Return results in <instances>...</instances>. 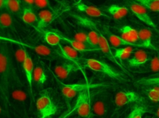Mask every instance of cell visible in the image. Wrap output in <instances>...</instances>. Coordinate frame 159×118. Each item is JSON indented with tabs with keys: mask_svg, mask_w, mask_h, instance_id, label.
<instances>
[{
	"mask_svg": "<svg viewBox=\"0 0 159 118\" xmlns=\"http://www.w3.org/2000/svg\"><path fill=\"white\" fill-rule=\"evenodd\" d=\"M148 97L152 101L159 102V87H155L148 91Z\"/></svg>",
	"mask_w": 159,
	"mask_h": 118,
	"instance_id": "cell-34",
	"label": "cell"
},
{
	"mask_svg": "<svg viewBox=\"0 0 159 118\" xmlns=\"http://www.w3.org/2000/svg\"><path fill=\"white\" fill-rule=\"evenodd\" d=\"M141 99L139 95L134 91H124L116 94L114 103L118 107H121L129 103L139 102L141 100Z\"/></svg>",
	"mask_w": 159,
	"mask_h": 118,
	"instance_id": "cell-9",
	"label": "cell"
},
{
	"mask_svg": "<svg viewBox=\"0 0 159 118\" xmlns=\"http://www.w3.org/2000/svg\"><path fill=\"white\" fill-rule=\"evenodd\" d=\"M149 69L153 72H159V52L151 60Z\"/></svg>",
	"mask_w": 159,
	"mask_h": 118,
	"instance_id": "cell-35",
	"label": "cell"
},
{
	"mask_svg": "<svg viewBox=\"0 0 159 118\" xmlns=\"http://www.w3.org/2000/svg\"><path fill=\"white\" fill-rule=\"evenodd\" d=\"M60 37L61 38V40H63L64 41H66V42L68 43L70 45V46H72L73 48L75 49L76 50L79 51V52H94V51L100 50L98 49L94 48V47H91L88 44L79 42V41L75 39L72 40V39H69V38L61 36V35H60Z\"/></svg>",
	"mask_w": 159,
	"mask_h": 118,
	"instance_id": "cell-17",
	"label": "cell"
},
{
	"mask_svg": "<svg viewBox=\"0 0 159 118\" xmlns=\"http://www.w3.org/2000/svg\"><path fill=\"white\" fill-rule=\"evenodd\" d=\"M90 89L87 88L79 94L75 107L71 113H76L82 117H89L92 113Z\"/></svg>",
	"mask_w": 159,
	"mask_h": 118,
	"instance_id": "cell-4",
	"label": "cell"
},
{
	"mask_svg": "<svg viewBox=\"0 0 159 118\" xmlns=\"http://www.w3.org/2000/svg\"><path fill=\"white\" fill-rule=\"evenodd\" d=\"M23 69L25 72V76L28 82V87H29L30 94L32 97H33V74H34V66L33 60L31 59V56L28 54L26 59L25 60L23 65Z\"/></svg>",
	"mask_w": 159,
	"mask_h": 118,
	"instance_id": "cell-11",
	"label": "cell"
},
{
	"mask_svg": "<svg viewBox=\"0 0 159 118\" xmlns=\"http://www.w3.org/2000/svg\"><path fill=\"white\" fill-rule=\"evenodd\" d=\"M153 12H159V0H133Z\"/></svg>",
	"mask_w": 159,
	"mask_h": 118,
	"instance_id": "cell-26",
	"label": "cell"
},
{
	"mask_svg": "<svg viewBox=\"0 0 159 118\" xmlns=\"http://www.w3.org/2000/svg\"><path fill=\"white\" fill-rule=\"evenodd\" d=\"M45 40L50 46H57L60 43L61 38L60 35L52 32H47L45 34Z\"/></svg>",
	"mask_w": 159,
	"mask_h": 118,
	"instance_id": "cell-28",
	"label": "cell"
},
{
	"mask_svg": "<svg viewBox=\"0 0 159 118\" xmlns=\"http://www.w3.org/2000/svg\"><path fill=\"white\" fill-rule=\"evenodd\" d=\"M55 19L54 12L48 9H43L38 14V28L43 29L46 28Z\"/></svg>",
	"mask_w": 159,
	"mask_h": 118,
	"instance_id": "cell-15",
	"label": "cell"
},
{
	"mask_svg": "<svg viewBox=\"0 0 159 118\" xmlns=\"http://www.w3.org/2000/svg\"><path fill=\"white\" fill-rule=\"evenodd\" d=\"M59 82V87L61 88V90L63 95L66 98L70 99L75 98L76 95L80 93L82 91H84V89L87 88H93L98 87V86H101L102 85H93V84H70V85H66L63 83L61 81H57Z\"/></svg>",
	"mask_w": 159,
	"mask_h": 118,
	"instance_id": "cell-6",
	"label": "cell"
},
{
	"mask_svg": "<svg viewBox=\"0 0 159 118\" xmlns=\"http://www.w3.org/2000/svg\"><path fill=\"white\" fill-rule=\"evenodd\" d=\"M13 25V20L10 12H3L0 15V27L1 29L8 28Z\"/></svg>",
	"mask_w": 159,
	"mask_h": 118,
	"instance_id": "cell-25",
	"label": "cell"
},
{
	"mask_svg": "<svg viewBox=\"0 0 159 118\" xmlns=\"http://www.w3.org/2000/svg\"><path fill=\"white\" fill-rule=\"evenodd\" d=\"M61 51L65 54L67 58L75 60L78 57V51L73 48L72 46H65L61 47Z\"/></svg>",
	"mask_w": 159,
	"mask_h": 118,
	"instance_id": "cell-31",
	"label": "cell"
},
{
	"mask_svg": "<svg viewBox=\"0 0 159 118\" xmlns=\"http://www.w3.org/2000/svg\"><path fill=\"white\" fill-rule=\"evenodd\" d=\"M148 111L147 108L143 106H140V105H136L134 107L131 112L128 116V118H141L144 116V114L148 113Z\"/></svg>",
	"mask_w": 159,
	"mask_h": 118,
	"instance_id": "cell-27",
	"label": "cell"
},
{
	"mask_svg": "<svg viewBox=\"0 0 159 118\" xmlns=\"http://www.w3.org/2000/svg\"><path fill=\"white\" fill-rule=\"evenodd\" d=\"M129 8L131 9L132 12L135 15L136 17H137L139 20L143 22L145 24L148 25L149 26L153 28L154 29L157 30V32H159L158 30L157 29V25H156V24L154 23V21H152L150 17L149 16L147 11V8H146L145 6L139 4L137 2H134L132 0V2L130 3L129 4Z\"/></svg>",
	"mask_w": 159,
	"mask_h": 118,
	"instance_id": "cell-7",
	"label": "cell"
},
{
	"mask_svg": "<svg viewBox=\"0 0 159 118\" xmlns=\"http://www.w3.org/2000/svg\"><path fill=\"white\" fill-rule=\"evenodd\" d=\"M81 2V0H79V1H78V2Z\"/></svg>",
	"mask_w": 159,
	"mask_h": 118,
	"instance_id": "cell-41",
	"label": "cell"
},
{
	"mask_svg": "<svg viewBox=\"0 0 159 118\" xmlns=\"http://www.w3.org/2000/svg\"><path fill=\"white\" fill-rule=\"evenodd\" d=\"M12 81H19V79L15 72L8 45L2 42L0 46V94L6 107L8 106L9 89Z\"/></svg>",
	"mask_w": 159,
	"mask_h": 118,
	"instance_id": "cell-1",
	"label": "cell"
},
{
	"mask_svg": "<svg viewBox=\"0 0 159 118\" xmlns=\"http://www.w3.org/2000/svg\"><path fill=\"white\" fill-rule=\"evenodd\" d=\"M36 106L41 118H48L57 112V107L49 95L43 94L37 99Z\"/></svg>",
	"mask_w": 159,
	"mask_h": 118,
	"instance_id": "cell-5",
	"label": "cell"
},
{
	"mask_svg": "<svg viewBox=\"0 0 159 118\" xmlns=\"http://www.w3.org/2000/svg\"><path fill=\"white\" fill-rule=\"evenodd\" d=\"M23 2L28 6H32L34 5V0H23Z\"/></svg>",
	"mask_w": 159,
	"mask_h": 118,
	"instance_id": "cell-39",
	"label": "cell"
},
{
	"mask_svg": "<svg viewBox=\"0 0 159 118\" xmlns=\"http://www.w3.org/2000/svg\"><path fill=\"white\" fill-rule=\"evenodd\" d=\"M88 43L91 47L100 50L97 47H98V33L96 30L92 28V30L88 33Z\"/></svg>",
	"mask_w": 159,
	"mask_h": 118,
	"instance_id": "cell-29",
	"label": "cell"
},
{
	"mask_svg": "<svg viewBox=\"0 0 159 118\" xmlns=\"http://www.w3.org/2000/svg\"><path fill=\"white\" fill-rule=\"evenodd\" d=\"M157 116L159 117V108H158V111H157Z\"/></svg>",
	"mask_w": 159,
	"mask_h": 118,
	"instance_id": "cell-40",
	"label": "cell"
},
{
	"mask_svg": "<svg viewBox=\"0 0 159 118\" xmlns=\"http://www.w3.org/2000/svg\"><path fill=\"white\" fill-rule=\"evenodd\" d=\"M78 69V65L75 63L67 62L56 66L55 74L60 80H65Z\"/></svg>",
	"mask_w": 159,
	"mask_h": 118,
	"instance_id": "cell-10",
	"label": "cell"
},
{
	"mask_svg": "<svg viewBox=\"0 0 159 118\" xmlns=\"http://www.w3.org/2000/svg\"><path fill=\"white\" fill-rule=\"evenodd\" d=\"M33 80L39 85H43L47 81V75L41 67L37 66L34 68Z\"/></svg>",
	"mask_w": 159,
	"mask_h": 118,
	"instance_id": "cell-24",
	"label": "cell"
},
{
	"mask_svg": "<svg viewBox=\"0 0 159 118\" xmlns=\"http://www.w3.org/2000/svg\"></svg>",
	"mask_w": 159,
	"mask_h": 118,
	"instance_id": "cell-42",
	"label": "cell"
},
{
	"mask_svg": "<svg viewBox=\"0 0 159 118\" xmlns=\"http://www.w3.org/2000/svg\"><path fill=\"white\" fill-rule=\"evenodd\" d=\"M75 39L77 40L79 42L88 44V34L85 33V32H79L75 36Z\"/></svg>",
	"mask_w": 159,
	"mask_h": 118,
	"instance_id": "cell-36",
	"label": "cell"
},
{
	"mask_svg": "<svg viewBox=\"0 0 159 118\" xmlns=\"http://www.w3.org/2000/svg\"><path fill=\"white\" fill-rule=\"evenodd\" d=\"M106 33L108 37V41L112 45L113 47H118L120 46H133V47H144L141 43H132L129 41H127L125 39H123L121 37L116 36V35L111 33L108 30H106Z\"/></svg>",
	"mask_w": 159,
	"mask_h": 118,
	"instance_id": "cell-13",
	"label": "cell"
},
{
	"mask_svg": "<svg viewBox=\"0 0 159 118\" xmlns=\"http://www.w3.org/2000/svg\"><path fill=\"white\" fill-rule=\"evenodd\" d=\"M28 54V53L26 52V50L24 48V47H19V48L16 50L15 54L16 60H17L19 64H20L22 66V68H23L24 63L26 59Z\"/></svg>",
	"mask_w": 159,
	"mask_h": 118,
	"instance_id": "cell-30",
	"label": "cell"
},
{
	"mask_svg": "<svg viewBox=\"0 0 159 118\" xmlns=\"http://www.w3.org/2000/svg\"><path fill=\"white\" fill-rule=\"evenodd\" d=\"M6 9L11 13L21 17L23 11H21L20 0H7L6 4Z\"/></svg>",
	"mask_w": 159,
	"mask_h": 118,
	"instance_id": "cell-22",
	"label": "cell"
},
{
	"mask_svg": "<svg viewBox=\"0 0 159 118\" xmlns=\"http://www.w3.org/2000/svg\"><path fill=\"white\" fill-rule=\"evenodd\" d=\"M139 41L141 42V44L144 46L145 48L152 49L157 50L158 49L155 47L152 43V33L148 28H141L138 31Z\"/></svg>",
	"mask_w": 159,
	"mask_h": 118,
	"instance_id": "cell-16",
	"label": "cell"
},
{
	"mask_svg": "<svg viewBox=\"0 0 159 118\" xmlns=\"http://www.w3.org/2000/svg\"><path fill=\"white\" fill-rule=\"evenodd\" d=\"M139 85H154L159 86V77L150 78H143L136 82Z\"/></svg>",
	"mask_w": 159,
	"mask_h": 118,
	"instance_id": "cell-33",
	"label": "cell"
},
{
	"mask_svg": "<svg viewBox=\"0 0 159 118\" xmlns=\"http://www.w3.org/2000/svg\"><path fill=\"white\" fill-rule=\"evenodd\" d=\"M82 60L83 68L91 69L97 72H100L119 82H128V79L122 73L107 64L106 63L93 59H83Z\"/></svg>",
	"mask_w": 159,
	"mask_h": 118,
	"instance_id": "cell-2",
	"label": "cell"
},
{
	"mask_svg": "<svg viewBox=\"0 0 159 118\" xmlns=\"http://www.w3.org/2000/svg\"><path fill=\"white\" fill-rule=\"evenodd\" d=\"M149 60L148 53L143 50H137L134 52L132 59L128 60V64L130 67H139L145 64Z\"/></svg>",
	"mask_w": 159,
	"mask_h": 118,
	"instance_id": "cell-14",
	"label": "cell"
},
{
	"mask_svg": "<svg viewBox=\"0 0 159 118\" xmlns=\"http://www.w3.org/2000/svg\"><path fill=\"white\" fill-rule=\"evenodd\" d=\"M21 20L24 23L32 25L38 21V17L34 11L29 7L25 8L21 15Z\"/></svg>",
	"mask_w": 159,
	"mask_h": 118,
	"instance_id": "cell-21",
	"label": "cell"
},
{
	"mask_svg": "<svg viewBox=\"0 0 159 118\" xmlns=\"http://www.w3.org/2000/svg\"><path fill=\"white\" fill-rule=\"evenodd\" d=\"M34 6L40 9L50 8V2L48 0H34Z\"/></svg>",
	"mask_w": 159,
	"mask_h": 118,
	"instance_id": "cell-37",
	"label": "cell"
},
{
	"mask_svg": "<svg viewBox=\"0 0 159 118\" xmlns=\"http://www.w3.org/2000/svg\"><path fill=\"white\" fill-rule=\"evenodd\" d=\"M110 107V99L107 94H100L92 105V112L97 116H104Z\"/></svg>",
	"mask_w": 159,
	"mask_h": 118,
	"instance_id": "cell-8",
	"label": "cell"
},
{
	"mask_svg": "<svg viewBox=\"0 0 159 118\" xmlns=\"http://www.w3.org/2000/svg\"><path fill=\"white\" fill-rule=\"evenodd\" d=\"M120 34L123 39L132 43H137L139 41L138 32L129 25H125L120 29Z\"/></svg>",
	"mask_w": 159,
	"mask_h": 118,
	"instance_id": "cell-18",
	"label": "cell"
},
{
	"mask_svg": "<svg viewBox=\"0 0 159 118\" xmlns=\"http://www.w3.org/2000/svg\"><path fill=\"white\" fill-rule=\"evenodd\" d=\"M107 12L112 16L114 20H119L125 17L128 13V8L125 6L118 5H111L107 8Z\"/></svg>",
	"mask_w": 159,
	"mask_h": 118,
	"instance_id": "cell-19",
	"label": "cell"
},
{
	"mask_svg": "<svg viewBox=\"0 0 159 118\" xmlns=\"http://www.w3.org/2000/svg\"><path fill=\"white\" fill-rule=\"evenodd\" d=\"M6 1H7V0H0V8H1V11L2 10L6 9Z\"/></svg>",
	"mask_w": 159,
	"mask_h": 118,
	"instance_id": "cell-38",
	"label": "cell"
},
{
	"mask_svg": "<svg viewBox=\"0 0 159 118\" xmlns=\"http://www.w3.org/2000/svg\"><path fill=\"white\" fill-rule=\"evenodd\" d=\"M73 17L77 19V20H78V21L79 22H81V24L85 25V26L89 27L90 28H93V29L96 30L98 32V48L100 49L101 51H102V52L110 60H112V61L115 63L116 65L119 66L120 68L123 69L122 65L118 62L117 59L115 56H114V54H113L112 51H111L109 43H108V41L106 39V38L103 36V34L101 33L99 29H98L96 25H95V24L93 23V22H92L91 21L87 20V19H84L83 17H79V16L74 15Z\"/></svg>",
	"mask_w": 159,
	"mask_h": 118,
	"instance_id": "cell-3",
	"label": "cell"
},
{
	"mask_svg": "<svg viewBox=\"0 0 159 118\" xmlns=\"http://www.w3.org/2000/svg\"><path fill=\"white\" fill-rule=\"evenodd\" d=\"M75 8H77L78 11L85 12V14L90 16V17H106L107 19H110V16L104 14L103 12H101L99 9L96 7V6H89L87 4H82L81 2H78L77 4L75 5Z\"/></svg>",
	"mask_w": 159,
	"mask_h": 118,
	"instance_id": "cell-12",
	"label": "cell"
},
{
	"mask_svg": "<svg viewBox=\"0 0 159 118\" xmlns=\"http://www.w3.org/2000/svg\"><path fill=\"white\" fill-rule=\"evenodd\" d=\"M12 98L14 99V100L21 102V103H24V102L26 100L27 95L25 93L24 91H22L21 89H15L13 91H12L11 93Z\"/></svg>",
	"mask_w": 159,
	"mask_h": 118,
	"instance_id": "cell-32",
	"label": "cell"
},
{
	"mask_svg": "<svg viewBox=\"0 0 159 118\" xmlns=\"http://www.w3.org/2000/svg\"><path fill=\"white\" fill-rule=\"evenodd\" d=\"M134 52V48L133 46H127L123 48L115 50L114 54L117 59L125 60L128 59Z\"/></svg>",
	"mask_w": 159,
	"mask_h": 118,
	"instance_id": "cell-23",
	"label": "cell"
},
{
	"mask_svg": "<svg viewBox=\"0 0 159 118\" xmlns=\"http://www.w3.org/2000/svg\"><path fill=\"white\" fill-rule=\"evenodd\" d=\"M21 45L22 46H27L28 47H30V48L34 50L38 54H39V55L56 58L55 52L51 49H50L49 47H46V46H43V45H33L25 43H21Z\"/></svg>",
	"mask_w": 159,
	"mask_h": 118,
	"instance_id": "cell-20",
	"label": "cell"
}]
</instances>
